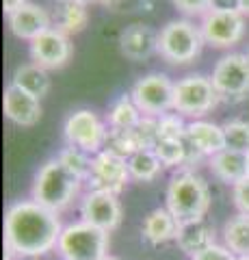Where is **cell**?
<instances>
[{
  "instance_id": "3957f363",
  "label": "cell",
  "mask_w": 249,
  "mask_h": 260,
  "mask_svg": "<svg viewBox=\"0 0 249 260\" xmlns=\"http://www.w3.org/2000/svg\"><path fill=\"white\" fill-rule=\"evenodd\" d=\"M85 180L63 165L59 158H52L39 167L33 182V198L37 204L52 210V213H65L80 195Z\"/></svg>"
},
{
  "instance_id": "1f68e13d",
  "label": "cell",
  "mask_w": 249,
  "mask_h": 260,
  "mask_svg": "<svg viewBox=\"0 0 249 260\" xmlns=\"http://www.w3.org/2000/svg\"><path fill=\"white\" fill-rule=\"evenodd\" d=\"M210 11H240V0H210Z\"/></svg>"
},
{
  "instance_id": "52a82bcc",
  "label": "cell",
  "mask_w": 249,
  "mask_h": 260,
  "mask_svg": "<svg viewBox=\"0 0 249 260\" xmlns=\"http://www.w3.org/2000/svg\"><path fill=\"white\" fill-rule=\"evenodd\" d=\"M212 85L221 102L238 104L249 98V56L243 52H230L221 56L212 68Z\"/></svg>"
},
{
  "instance_id": "7402d4cb",
  "label": "cell",
  "mask_w": 249,
  "mask_h": 260,
  "mask_svg": "<svg viewBox=\"0 0 249 260\" xmlns=\"http://www.w3.org/2000/svg\"><path fill=\"white\" fill-rule=\"evenodd\" d=\"M11 85L30 93V95H35L37 100H42V98L48 95V91H50V76H48V70H44L42 65L24 63V65L15 68L13 76H11Z\"/></svg>"
},
{
  "instance_id": "5bb4252c",
  "label": "cell",
  "mask_w": 249,
  "mask_h": 260,
  "mask_svg": "<svg viewBox=\"0 0 249 260\" xmlns=\"http://www.w3.org/2000/svg\"><path fill=\"white\" fill-rule=\"evenodd\" d=\"M3 109L5 117L18 126H35L42 119V100L30 95L22 89L9 85L3 95Z\"/></svg>"
},
{
  "instance_id": "4fadbf2b",
  "label": "cell",
  "mask_w": 249,
  "mask_h": 260,
  "mask_svg": "<svg viewBox=\"0 0 249 260\" xmlns=\"http://www.w3.org/2000/svg\"><path fill=\"white\" fill-rule=\"evenodd\" d=\"M72 42L69 35L57 28H48L39 37L30 42V59L33 63L42 65L44 70H59L72 59Z\"/></svg>"
},
{
  "instance_id": "83f0119b",
  "label": "cell",
  "mask_w": 249,
  "mask_h": 260,
  "mask_svg": "<svg viewBox=\"0 0 249 260\" xmlns=\"http://www.w3.org/2000/svg\"><path fill=\"white\" fill-rule=\"evenodd\" d=\"M187 126L189 124H184L182 115L167 113V115L158 117V139H180V137L187 135Z\"/></svg>"
},
{
  "instance_id": "cb8c5ba5",
  "label": "cell",
  "mask_w": 249,
  "mask_h": 260,
  "mask_svg": "<svg viewBox=\"0 0 249 260\" xmlns=\"http://www.w3.org/2000/svg\"><path fill=\"white\" fill-rule=\"evenodd\" d=\"M143 119V113L134 104L130 93L119 95L117 100L111 104V109L106 113V126L111 130H128L139 126V121Z\"/></svg>"
},
{
  "instance_id": "ac0fdd59",
  "label": "cell",
  "mask_w": 249,
  "mask_h": 260,
  "mask_svg": "<svg viewBox=\"0 0 249 260\" xmlns=\"http://www.w3.org/2000/svg\"><path fill=\"white\" fill-rule=\"evenodd\" d=\"M50 20H52V28L65 32V35L83 32L87 24H89L87 3H80V0H54Z\"/></svg>"
},
{
  "instance_id": "2e32d148",
  "label": "cell",
  "mask_w": 249,
  "mask_h": 260,
  "mask_svg": "<svg viewBox=\"0 0 249 260\" xmlns=\"http://www.w3.org/2000/svg\"><path fill=\"white\" fill-rule=\"evenodd\" d=\"M7 18H9V28L13 35L20 39H28V42H33L44 30L52 28L50 13L35 3H26L22 9L7 15Z\"/></svg>"
},
{
  "instance_id": "e0dca14e",
  "label": "cell",
  "mask_w": 249,
  "mask_h": 260,
  "mask_svg": "<svg viewBox=\"0 0 249 260\" xmlns=\"http://www.w3.org/2000/svg\"><path fill=\"white\" fill-rule=\"evenodd\" d=\"M175 243L182 254H187L191 258L199 256L202 251L210 249L217 245V230L215 225L208 221V219H202V221L195 223H187L178 228V237H175Z\"/></svg>"
},
{
  "instance_id": "f1b7e54d",
  "label": "cell",
  "mask_w": 249,
  "mask_h": 260,
  "mask_svg": "<svg viewBox=\"0 0 249 260\" xmlns=\"http://www.w3.org/2000/svg\"><path fill=\"white\" fill-rule=\"evenodd\" d=\"M232 202L240 215H249V176L232 186Z\"/></svg>"
},
{
  "instance_id": "7a4b0ae2",
  "label": "cell",
  "mask_w": 249,
  "mask_h": 260,
  "mask_svg": "<svg viewBox=\"0 0 249 260\" xmlns=\"http://www.w3.org/2000/svg\"><path fill=\"white\" fill-rule=\"evenodd\" d=\"M210 186H208L206 178L197 174L195 169L175 172L167 184L165 206L180 225L206 219L208 210H210Z\"/></svg>"
},
{
  "instance_id": "484cf974",
  "label": "cell",
  "mask_w": 249,
  "mask_h": 260,
  "mask_svg": "<svg viewBox=\"0 0 249 260\" xmlns=\"http://www.w3.org/2000/svg\"><path fill=\"white\" fill-rule=\"evenodd\" d=\"M223 137H226V150L249 154V121L230 119L223 124Z\"/></svg>"
},
{
  "instance_id": "ffe728a7",
  "label": "cell",
  "mask_w": 249,
  "mask_h": 260,
  "mask_svg": "<svg viewBox=\"0 0 249 260\" xmlns=\"http://www.w3.org/2000/svg\"><path fill=\"white\" fill-rule=\"evenodd\" d=\"M208 169H210L212 176L219 182L234 186L247 178V154L223 150L208 158Z\"/></svg>"
},
{
  "instance_id": "836d02e7",
  "label": "cell",
  "mask_w": 249,
  "mask_h": 260,
  "mask_svg": "<svg viewBox=\"0 0 249 260\" xmlns=\"http://www.w3.org/2000/svg\"><path fill=\"white\" fill-rule=\"evenodd\" d=\"M95 3H100L102 7H106V9H119V7L126 5L128 0H95Z\"/></svg>"
},
{
  "instance_id": "6da1fadb",
  "label": "cell",
  "mask_w": 249,
  "mask_h": 260,
  "mask_svg": "<svg viewBox=\"0 0 249 260\" xmlns=\"http://www.w3.org/2000/svg\"><path fill=\"white\" fill-rule=\"evenodd\" d=\"M61 217L37 204L35 200H18L5 213V260H37L57 249Z\"/></svg>"
},
{
  "instance_id": "d590c367",
  "label": "cell",
  "mask_w": 249,
  "mask_h": 260,
  "mask_svg": "<svg viewBox=\"0 0 249 260\" xmlns=\"http://www.w3.org/2000/svg\"><path fill=\"white\" fill-rule=\"evenodd\" d=\"M102 260H119V258H115V256H106V258H102Z\"/></svg>"
},
{
  "instance_id": "277c9868",
  "label": "cell",
  "mask_w": 249,
  "mask_h": 260,
  "mask_svg": "<svg viewBox=\"0 0 249 260\" xmlns=\"http://www.w3.org/2000/svg\"><path fill=\"white\" fill-rule=\"evenodd\" d=\"M202 28L191 20H171L158 30V54L171 65H189L202 54Z\"/></svg>"
},
{
  "instance_id": "d6a6232c",
  "label": "cell",
  "mask_w": 249,
  "mask_h": 260,
  "mask_svg": "<svg viewBox=\"0 0 249 260\" xmlns=\"http://www.w3.org/2000/svg\"><path fill=\"white\" fill-rule=\"evenodd\" d=\"M26 3H28V0H3V9H5L7 15H11V13H15L18 9H22Z\"/></svg>"
},
{
  "instance_id": "d6986e66",
  "label": "cell",
  "mask_w": 249,
  "mask_h": 260,
  "mask_svg": "<svg viewBox=\"0 0 249 260\" xmlns=\"http://www.w3.org/2000/svg\"><path fill=\"white\" fill-rule=\"evenodd\" d=\"M178 228H180V223L175 221V217L167 210V206H160V208H154L152 213H148V217L143 219L141 234L148 245L158 247L169 241H175Z\"/></svg>"
},
{
  "instance_id": "ba28073f",
  "label": "cell",
  "mask_w": 249,
  "mask_h": 260,
  "mask_svg": "<svg viewBox=\"0 0 249 260\" xmlns=\"http://www.w3.org/2000/svg\"><path fill=\"white\" fill-rule=\"evenodd\" d=\"M63 135H65L67 145L85 150L87 154H100L106 145V137H109V126L95 115L89 109H80L74 111L72 115L65 119L63 126Z\"/></svg>"
},
{
  "instance_id": "8992f818",
  "label": "cell",
  "mask_w": 249,
  "mask_h": 260,
  "mask_svg": "<svg viewBox=\"0 0 249 260\" xmlns=\"http://www.w3.org/2000/svg\"><path fill=\"white\" fill-rule=\"evenodd\" d=\"M219 102L212 80L204 74H189L173 85V111L182 117L202 119Z\"/></svg>"
},
{
  "instance_id": "f546056e",
  "label": "cell",
  "mask_w": 249,
  "mask_h": 260,
  "mask_svg": "<svg viewBox=\"0 0 249 260\" xmlns=\"http://www.w3.org/2000/svg\"><path fill=\"white\" fill-rule=\"evenodd\" d=\"M173 5L184 15H206L210 11V0H173Z\"/></svg>"
},
{
  "instance_id": "7c38bea8",
  "label": "cell",
  "mask_w": 249,
  "mask_h": 260,
  "mask_svg": "<svg viewBox=\"0 0 249 260\" xmlns=\"http://www.w3.org/2000/svg\"><path fill=\"white\" fill-rule=\"evenodd\" d=\"M204 42L212 48H232L245 37V15L240 11H208L202 15Z\"/></svg>"
},
{
  "instance_id": "e575fe53",
  "label": "cell",
  "mask_w": 249,
  "mask_h": 260,
  "mask_svg": "<svg viewBox=\"0 0 249 260\" xmlns=\"http://www.w3.org/2000/svg\"><path fill=\"white\" fill-rule=\"evenodd\" d=\"M240 13L249 15V0H240Z\"/></svg>"
},
{
  "instance_id": "f35d334b",
  "label": "cell",
  "mask_w": 249,
  "mask_h": 260,
  "mask_svg": "<svg viewBox=\"0 0 249 260\" xmlns=\"http://www.w3.org/2000/svg\"><path fill=\"white\" fill-rule=\"evenodd\" d=\"M238 260H249V258H238Z\"/></svg>"
},
{
  "instance_id": "9a60e30c",
  "label": "cell",
  "mask_w": 249,
  "mask_h": 260,
  "mask_svg": "<svg viewBox=\"0 0 249 260\" xmlns=\"http://www.w3.org/2000/svg\"><path fill=\"white\" fill-rule=\"evenodd\" d=\"M122 54L130 61H146L152 54H158V32L148 24H130L119 35Z\"/></svg>"
},
{
  "instance_id": "9c48e42d",
  "label": "cell",
  "mask_w": 249,
  "mask_h": 260,
  "mask_svg": "<svg viewBox=\"0 0 249 260\" xmlns=\"http://www.w3.org/2000/svg\"><path fill=\"white\" fill-rule=\"evenodd\" d=\"M173 85L167 74H148L139 78L132 87V100L146 117H163L173 111Z\"/></svg>"
},
{
  "instance_id": "74e56055",
  "label": "cell",
  "mask_w": 249,
  "mask_h": 260,
  "mask_svg": "<svg viewBox=\"0 0 249 260\" xmlns=\"http://www.w3.org/2000/svg\"><path fill=\"white\" fill-rule=\"evenodd\" d=\"M80 3H93V0H80Z\"/></svg>"
},
{
  "instance_id": "603a6c76",
  "label": "cell",
  "mask_w": 249,
  "mask_h": 260,
  "mask_svg": "<svg viewBox=\"0 0 249 260\" xmlns=\"http://www.w3.org/2000/svg\"><path fill=\"white\" fill-rule=\"evenodd\" d=\"M223 245L236 258H249V215H234L223 225Z\"/></svg>"
},
{
  "instance_id": "8d00e7d4",
  "label": "cell",
  "mask_w": 249,
  "mask_h": 260,
  "mask_svg": "<svg viewBox=\"0 0 249 260\" xmlns=\"http://www.w3.org/2000/svg\"><path fill=\"white\" fill-rule=\"evenodd\" d=\"M247 176H249V154H247Z\"/></svg>"
},
{
  "instance_id": "4dcf8cb0",
  "label": "cell",
  "mask_w": 249,
  "mask_h": 260,
  "mask_svg": "<svg viewBox=\"0 0 249 260\" xmlns=\"http://www.w3.org/2000/svg\"><path fill=\"white\" fill-rule=\"evenodd\" d=\"M193 260H238L232 251L226 247V245H215V247H210V249H206V251H202L199 256H195Z\"/></svg>"
},
{
  "instance_id": "5b68a950",
  "label": "cell",
  "mask_w": 249,
  "mask_h": 260,
  "mask_svg": "<svg viewBox=\"0 0 249 260\" xmlns=\"http://www.w3.org/2000/svg\"><path fill=\"white\" fill-rule=\"evenodd\" d=\"M109 232L80 219L63 228L57 251L63 260H102L109 256Z\"/></svg>"
},
{
  "instance_id": "4316f807",
  "label": "cell",
  "mask_w": 249,
  "mask_h": 260,
  "mask_svg": "<svg viewBox=\"0 0 249 260\" xmlns=\"http://www.w3.org/2000/svg\"><path fill=\"white\" fill-rule=\"evenodd\" d=\"M63 165H65L69 172H74L78 178H85L89 176V169H91V154H87L85 150L80 148H74V145H67V148H63L57 156Z\"/></svg>"
},
{
  "instance_id": "30bf717a",
  "label": "cell",
  "mask_w": 249,
  "mask_h": 260,
  "mask_svg": "<svg viewBox=\"0 0 249 260\" xmlns=\"http://www.w3.org/2000/svg\"><path fill=\"white\" fill-rule=\"evenodd\" d=\"M130 180L132 178H130V169H128V160L102 150L91 158V169H89V176L85 178V184H87V191L119 195Z\"/></svg>"
},
{
  "instance_id": "44dd1931",
  "label": "cell",
  "mask_w": 249,
  "mask_h": 260,
  "mask_svg": "<svg viewBox=\"0 0 249 260\" xmlns=\"http://www.w3.org/2000/svg\"><path fill=\"white\" fill-rule=\"evenodd\" d=\"M189 139L197 145V150L204 154L206 158L215 156L226 150V137H223V126H217L212 121L206 119H193L187 126Z\"/></svg>"
},
{
  "instance_id": "d4e9b609",
  "label": "cell",
  "mask_w": 249,
  "mask_h": 260,
  "mask_svg": "<svg viewBox=\"0 0 249 260\" xmlns=\"http://www.w3.org/2000/svg\"><path fill=\"white\" fill-rule=\"evenodd\" d=\"M128 169H130V178L136 182H154L160 174L165 172L163 160L156 156L154 150H141L128 158Z\"/></svg>"
},
{
  "instance_id": "8fae6325",
  "label": "cell",
  "mask_w": 249,
  "mask_h": 260,
  "mask_svg": "<svg viewBox=\"0 0 249 260\" xmlns=\"http://www.w3.org/2000/svg\"><path fill=\"white\" fill-rule=\"evenodd\" d=\"M80 219L111 234L122 225L124 219V208L122 202H119V195L87 191L80 198Z\"/></svg>"
}]
</instances>
